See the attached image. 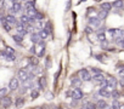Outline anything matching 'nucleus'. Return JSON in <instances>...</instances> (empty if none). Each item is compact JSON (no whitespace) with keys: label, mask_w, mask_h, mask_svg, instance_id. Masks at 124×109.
<instances>
[{"label":"nucleus","mask_w":124,"mask_h":109,"mask_svg":"<svg viewBox=\"0 0 124 109\" xmlns=\"http://www.w3.org/2000/svg\"><path fill=\"white\" fill-rule=\"evenodd\" d=\"M97 39H99L100 41H105V40H106L105 33H97Z\"/></svg>","instance_id":"30"},{"label":"nucleus","mask_w":124,"mask_h":109,"mask_svg":"<svg viewBox=\"0 0 124 109\" xmlns=\"http://www.w3.org/2000/svg\"><path fill=\"white\" fill-rule=\"evenodd\" d=\"M17 76H18V80L22 82H27L29 80V75H28L27 69H20L17 71Z\"/></svg>","instance_id":"1"},{"label":"nucleus","mask_w":124,"mask_h":109,"mask_svg":"<svg viewBox=\"0 0 124 109\" xmlns=\"http://www.w3.org/2000/svg\"><path fill=\"white\" fill-rule=\"evenodd\" d=\"M85 33H86V34H91V33H94V28L90 27V26H88V27L85 28Z\"/></svg>","instance_id":"33"},{"label":"nucleus","mask_w":124,"mask_h":109,"mask_svg":"<svg viewBox=\"0 0 124 109\" xmlns=\"http://www.w3.org/2000/svg\"><path fill=\"white\" fill-rule=\"evenodd\" d=\"M119 109H124V104H122V105H119Z\"/></svg>","instance_id":"40"},{"label":"nucleus","mask_w":124,"mask_h":109,"mask_svg":"<svg viewBox=\"0 0 124 109\" xmlns=\"http://www.w3.org/2000/svg\"><path fill=\"white\" fill-rule=\"evenodd\" d=\"M101 9L105 10V11H111L112 4H111V3H102V4H101Z\"/></svg>","instance_id":"21"},{"label":"nucleus","mask_w":124,"mask_h":109,"mask_svg":"<svg viewBox=\"0 0 124 109\" xmlns=\"http://www.w3.org/2000/svg\"><path fill=\"white\" fill-rule=\"evenodd\" d=\"M5 18H6V22H7V23H10L11 26H16V24H17V22H18V20H17V18L15 17V15H12V13L7 15Z\"/></svg>","instance_id":"9"},{"label":"nucleus","mask_w":124,"mask_h":109,"mask_svg":"<svg viewBox=\"0 0 124 109\" xmlns=\"http://www.w3.org/2000/svg\"><path fill=\"white\" fill-rule=\"evenodd\" d=\"M55 109H63V108H62V107H56Z\"/></svg>","instance_id":"41"},{"label":"nucleus","mask_w":124,"mask_h":109,"mask_svg":"<svg viewBox=\"0 0 124 109\" xmlns=\"http://www.w3.org/2000/svg\"><path fill=\"white\" fill-rule=\"evenodd\" d=\"M23 104H24V98H23V97H17V99H16V102H15V105H16L17 108H21Z\"/></svg>","instance_id":"18"},{"label":"nucleus","mask_w":124,"mask_h":109,"mask_svg":"<svg viewBox=\"0 0 124 109\" xmlns=\"http://www.w3.org/2000/svg\"><path fill=\"white\" fill-rule=\"evenodd\" d=\"M99 95L101 96V97H105V98H107V97H111V92L106 88V87H101L100 90H99Z\"/></svg>","instance_id":"10"},{"label":"nucleus","mask_w":124,"mask_h":109,"mask_svg":"<svg viewBox=\"0 0 124 109\" xmlns=\"http://www.w3.org/2000/svg\"><path fill=\"white\" fill-rule=\"evenodd\" d=\"M111 96H112V98H114V99H118V97H119V92L114 88L112 92H111Z\"/></svg>","instance_id":"29"},{"label":"nucleus","mask_w":124,"mask_h":109,"mask_svg":"<svg viewBox=\"0 0 124 109\" xmlns=\"http://www.w3.org/2000/svg\"><path fill=\"white\" fill-rule=\"evenodd\" d=\"M78 75H79V78H80L83 81H90V80L93 79V76L90 75V73L86 69H80V70L78 71Z\"/></svg>","instance_id":"2"},{"label":"nucleus","mask_w":124,"mask_h":109,"mask_svg":"<svg viewBox=\"0 0 124 109\" xmlns=\"http://www.w3.org/2000/svg\"><path fill=\"white\" fill-rule=\"evenodd\" d=\"M12 1H13V3H18V1H20V0H12Z\"/></svg>","instance_id":"42"},{"label":"nucleus","mask_w":124,"mask_h":109,"mask_svg":"<svg viewBox=\"0 0 124 109\" xmlns=\"http://www.w3.org/2000/svg\"><path fill=\"white\" fill-rule=\"evenodd\" d=\"M4 57H5V60H6V61H9V62H13V61L16 60V57H15V54H13V53H7V52H6Z\"/></svg>","instance_id":"22"},{"label":"nucleus","mask_w":124,"mask_h":109,"mask_svg":"<svg viewBox=\"0 0 124 109\" xmlns=\"http://www.w3.org/2000/svg\"><path fill=\"white\" fill-rule=\"evenodd\" d=\"M33 17L35 18V22H39V21H44V15H43L41 12H39V11H37V13H35V15H34Z\"/></svg>","instance_id":"19"},{"label":"nucleus","mask_w":124,"mask_h":109,"mask_svg":"<svg viewBox=\"0 0 124 109\" xmlns=\"http://www.w3.org/2000/svg\"><path fill=\"white\" fill-rule=\"evenodd\" d=\"M119 84H120V86H122V87L124 88V78H122V80L119 81Z\"/></svg>","instance_id":"38"},{"label":"nucleus","mask_w":124,"mask_h":109,"mask_svg":"<svg viewBox=\"0 0 124 109\" xmlns=\"http://www.w3.org/2000/svg\"><path fill=\"white\" fill-rule=\"evenodd\" d=\"M38 33L40 34V36H41V39H43V40H45V39L47 38V36H49V33H47L45 29H41V30H39Z\"/></svg>","instance_id":"25"},{"label":"nucleus","mask_w":124,"mask_h":109,"mask_svg":"<svg viewBox=\"0 0 124 109\" xmlns=\"http://www.w3.org/2000/svg\"><path fill=\"white\" fill-rule=\"evenodd\" d=\"M37 82H38V86H39L40 90H44L46 87V78L45 76H40Z\"/></svg>","instance_id":"12"},{"label":"nucleus","mask_w":124,"mask_h":109,"mask_svg":"<svg viewBox=\"0 0 124 109\" xmlns=\"http://www.w3.org/2000/svg\"><path fill=\"white\" fill-rule=\"evenodd\" d=\"M106 81L108 82V86H110V88H116V86H117V79L116 78H113V76H110V78H107L106 79Z\"/></svg>","instance_id":"11"},{"label":"nucleus","mask_w":124,"mask_h":109,"mask_svg":"<svg viewBox=\"0 0 124 109\" xmlns=\"http://www.w3.org/2000/svg\"><path fill=\"white\" fill-rule=\"evenodd\" d=\"M9 87H10L11 91L17 90V88L20 87V80L17 79V78H12V79L10 80V82H9Z\"/></svg>","instance_id":"5"},{"label":"nucleus","mask_w":124,"mask_h":109,"mask_svg":"<svg viewBox=\"0 0 124 109\" xmlns=\"http://www.w3.org/2000/svg\"><path fill=\"white\" fill-rule=\"evenodd\" d=\"M72 98L76 99V101H80L83 98V91L79 87H74L73 93H72Z\"/></svg>","instance_id":"4"},{"label":"nucleus","mask_w":124,"mask_h":109,"mask_svg":"<svg viewBox=\"0 0 124 109\" xmlns=\"http://www.w3.org/2000/svg\"><path fill=\"white\" fill-rule=\"evenodd\" d=\"M95 57H96V58H97L99 61H102V56H100V54H96Z\"/></svg>","instance_id":"39"},{"label":"nucleus","mask_w":124,"mask_h":109,"mask_svg":"<svg viewBox=\"0 0 124 109\" xmlns=\"http://www.w3.org/2000/svg\"><path fill=\"white\" fill-rule=\"evenodd\" d=\"M112 6L114 9H123L124 7V1L123 0H116V1L112 4Z\"/></svg>","instance_id":"16"},{"label":"nucleus","mask_w":124,"mask_h":109,"mask_svg":"<svg viewBox=\"0 0 124 109\" xmlns=\"http://www.w3.org/2000/svg\"><path fill=\"white\" fill-rule=\"evenodd\" d=\"M29 64L33 65V67H37V65L39 64V58H38V56L30 57V58H29Z\"/></svg>","instance_id":"15"},{"label":"nucleus","mask_w":124,"mask_h":109,"mask_svg":"<svg viewBox=\"0 0 124 109\" xmlns=\"http://www.w3.org/2000/svg\"><path fill=\"white\" fill-rule=\"evenodd\" d=\"M83 109H96V104H94L91 102H88V103H85Z\"/></svg>","instance_id":"24"},{"label":"nucleus","mask_w":124,"mask_h":109,"mask_svg":"<svg viewBox=\"0 0 124 109\" xmlns=\"http://www.w3.org/2000/svg\"><path fill=\"white\" fill-rule=\"evenodd\" d=\"M67 109H69V108H67Z\"/></svg>","instance_id":"43"},{"label":"nucleus","mask_w":124,"mask_h":109,"mask_svg":"<svg viewBox=\"0 0 124 109\" xmlns=\"http://www.w3.org/2000/svg\"><path fill=\"white\" fill-rule=\"evenodd\" d=\"M91 80L94 81V84H99V85H101V82L105 81V75L102 74V73H99V74H95V75L93 76Z\"/></svg>","instance_id":"7"},{"label":"nucleus","mask_w":124,"mask_h":109,"mask_svg":"<svg viewBox=\"0 0 124 109\" xmlns=\"http://www.w3.org/2000/svg\"><path fill=\"white\" fill-rule=\"evenodd\" d=\"M12 39H13V41H15V43L21 44V43L23 41V36H22V35H20V34H16V35H13V36H12Z\"/></svg>","instance_id":"20"},{"label":"nucleus","mask_w":124,"mask_h":109,"mask_svg":"<svg viewBox=\"0 0 124 109\" xmlns=\"http://www.w3.org/2000/svg\"><path fill=\"white\" fill-rule=\"evenodd\" d=\"M30 40H32V43H33V44L37 45V44H38L39 41H41L43 39H41V36H40V34H39V33L34 32V33H32V34H30Z\"/></svg>","instance_id":"8"},{"label":"nucleus","mask_w":124,"mask_h":109,"mask_svg":"<svg viewBox=\"0 0 124 109\" xmlns=\"http://www.w3.org/2000/svg\"><path fill=\"white\" fill-rule=\"evenodd\" d=\"M106 107H107V103H106L103 99H100L96 102V108L97 109H106Z\"/></svg>","instance_id":"17"},{"label":"nucleus","mask_w":124,"mask_h":109,"mask_svg":"<svg viewBox=\"0 0 124 109\" xmlns=\"http://www.w3.org/2000/svg\"><path fill=\"white\" fill-rule=\"evenodd\" d=\"M30 97H32L33 99L38 98V97H39V91H38V90H33L32 92H30Z\"/></svg>","instance_id":"28"},{"label":"nucleus","mask_w":124,"mask_h":109,"mask_svg":"<svg viewBox=\"0 0 124 109\" xmlns=\"http://www.w3.org/2000/svg\"><path fill=\"white\" fill-rule=\"evenodd\" d=\"M101 23H102V21L100 20L99 17H90V18H89V26L93 27V28H97V27H100Z\"/></svg>","instance_id":"3"},{"label":"nucleus","mask_w":124,"mask_h":109,"mask_svg":"<svg viewBox=\"0 0 124 109\" xmlns=\"http://www.w3.org/2000/svg\"><path fill=\"white\" fill-rule=\"evenodd\" d=\"M107 13H108V11H105V10H101L100 12H99V15H97V17L100 18L101 21H103L106 17H107Z\"/></svg>","instance_id":"23"},{"label":"nucleus","mask_w":124,"mask_h":109,"mask_svg":"<svg viewBox=\"0 0 124 109\" xmlns=\"http://www.w3.org/2000/svg\"><path fill=\"white\" fill-rule=\"evenodd\" d=\"M45 67H46V69H50V68H51V60H50V57H46V58H45Z\"/></svg>","instance_id":"31"},{"label":"nucleus","mask_w":124,"mask_h":109,"mask_svg":"<svg viewBox=\"0 0 124 109\" xmlns=\"http://www.w3.org/2000/svg\"><path fill=\"white\" fill-rule=\"evenodd\" d=\"M91 71L94 73V75H95V74H99V73H101V71H100L97 68H91Z\"/></svg>","instance_id":"37"},{"label":"nucleus","mask_w":124,"mask_h":109,"mask_svg":"<svg viewBox=\"0 0 124 109\" xmlns=\"http://www.w3.org/2000/svg\"><path fill=\"white\" fill-rule=\"evenodd\" d=\"M72 93H73V90H67L65 92V96L66 97H72Z\"/></svg>","instance_id":"35"},{"label":"nucleus","mask_w":124,"mask_h":109,"mask_svg":"<svg viewBox=\"0 0 124 109\" xmlns=\"http://www.w3.org/2000/svg\"><path fill=\"white\" fill-rule=\"evenodd\" d=\"M11 103H12V101H11V98L10 97H3L1 98V105L4 107V108H9L10 105H11Z\"/></svg>","instance_id":"13"},{"label":"nucleus","mask_w":124,"mask_h":109,"mask_svg":"<svg viewBox=\"0 0 124 109\" xmlns=\"http://www.w3.org/2000/svg\"><path fill=\"white\" fill-rule=\"evenodd\" d=\"M6 52H7V53H13V54H15V50H13L12 47H6Z\"/></svg>","instance_id":"36"},{"label":"nucleus","mask_w":124,"mask_h":109,"mask_svg":"<svg viewBox=\"0 0 124 109\" xmlns=\"http://www.w3.org/2000/svg\"><path fill=\"white\" fill-rule=\"evenodd\" d=\"M7 95V88L6 87H1L0 88V99H1L3 97H5Z\"/></svg>","instance_id":"26"},{"label":"nucleus","mask_w":124,"mask_h":109,"mask_svg":"<svg viewBox=\"0 0 124 109\" xmlns=\"http://www.w3.org/2000/svg\"><path fill=\"white\" fill-rule=\"evenodd\" d=\"M1 24H3V27H4V29H5L6 32H10V30H11V24H10V23H7V22H6V20H5L4 22H1Z\"/></svg>","instance_id":"27"},{"label":"nucleus","mask_w":124,"mask_h":109,"mask_svg":"<svg viewBox=\"0 0 124 109\" xmlns=\"http://www.w3.org/2000/svg\"><path fill=\"white\" fill-rule=\"evenodd\" d=\"M118 74H119V76H120V78H124V65H123V67H120V68L118 69Z\"/></svg>","instance_id":"34"},{"label":"nucleus","mask_w":124,"mask_h":109,"mask_svg":"<svg viewBox=\"0 0 124 109\" xmlns=\"http://www.w3.org/2000/svg\"><path fill=\"white\" fill-rule=\"evenodd\" d=\"M10 10H11L12 15H16V13H20V12L22 11V4H21L20 1H18V3H13Z\"/></svg>","instance_id":"6"},{"label":"nucleus","mask_w":124,"mask_h":109,"mask_svg":"<svg viewBox=\"0 0 124 109\" xmlns=\"http://www.w3.org/2000/svg\"><path fill=\"white\" fill-rule=\"evenodd\" d=\"M82 79L80 78H72V80H71V84H72L73 87H79L82 85Z\"/></svg>","instance_id":"14"},{"label":"nucleus","mask_w":124,"mask_h":109,"mask_svg":"<svg viewBox=\"0 0 124 109\" xmlns=\"http://www.w3.org/2000/svg\"><path fill=\"white\" fill-rule=\"evenodd\" d=\"M112 109H119V102H118L117 99L113 101V103H112Z\"/></svg>","instance_id":"32"}]
</instances>
